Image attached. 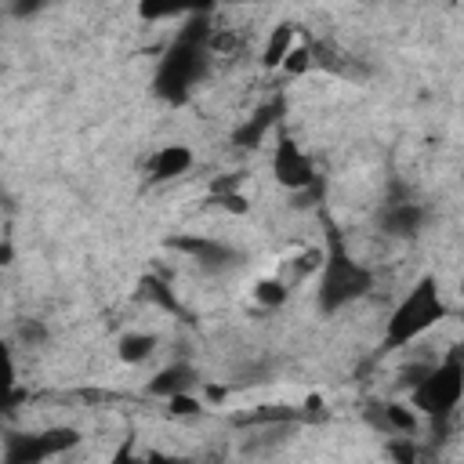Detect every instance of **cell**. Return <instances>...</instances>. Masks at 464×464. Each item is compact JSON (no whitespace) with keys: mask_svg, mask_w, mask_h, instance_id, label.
Segmentation results:
<instances>
[{"mask_svg":"<svg viewBox=\"0 0 464 464\" xmlns=\"http://www.w3.org/2000/svg\"><path fill=\"white\" fill-rule=\"evenodd\" d=\"M210 14H192L178 29V36L167 44V51L156 62L152 72V94L167 105H185L196 91V83L207 76V54H210Z\"/></svg>","mask_w":464,"mask_h":464,"instance_id":"6da1fadb","label":"cell"},{"mask_svg":"<svg viewBox=\"0 0 464 464\" xmlns=\"http://www.w3.org/2000/svg\"><path fill=\"white\" fill-rule=\"evenodd\" d=\"M370 290H373V268L362 265L348 250L337 225L326 221V250H323V265L315 268V308L323 315H337L348 304L362 301Z\"/></svg>","mask_w":464,"mask_h":464,"instance_id":"7a4b0ae2","label":"cell"},{"mask_svg":"<svg viewBox=\"0 0 464 464\" xmlns=\"http://www.w3.org/2000/svg\"><path fill=\"white\" fill-rule=\"evenodd\" d=\"M446 312H450V308H446V301H442V294H439V279H435L431 272L420 276V279L399 297V304L392 308V315H388V323H384V337H381V355L413 344V341L424 337L435 323H442Z\"/></svg>","mask_w":464,"mask_h":464,"instance_id":"3957f363","label":"cell"},{"mask_svg":"<svg viewBox=\"0 0 464 464\" xmlns=\"http://www.w3.org/2000/svg\"><path fill=\"white\" fill-rule=\"evenodd\" d=\"M406 395V402L420 417H428L431 424H446L464 399V341L450 344V352L439 362H431L428 373Z\"/></svg>","mask_w":464,"mask_h":464,"instance_id":"277c9868","label":"cell"},{"mask_svg":"<svg viewBox=\"0 0 464 464\" xmlns=\"http://www.w3.org/2000/svg\"><path fill=\"white\" fill-rule=\"evenodd\" d=\"M80 446V431L69 424L29 431V435H7L4 439V464H44L51 457H62Z\"/></svg>","mask_w":464,"mask_h":464,"instance_id":"5b68a950","label":"cell"},{"mask_svg":"<svg viewBox=\"0 0 464 464\" xmlns=\"http://www.w3.org/2000/svg\"><path fill=\"white\" fill-rule=\"evenodd\" d=\"M272 178L286 192H308V188H315V163H312V156L286 130H279L276 149H272Z\"/></svg>","mask_w":464,"mask_h":464,"instance_id":"8992f818","label":"cell"},{"mask_svg":"<svg viewBox=\"0 0 464 464\" xmlns=\"http://www.w3.org/2000/svg\"><path fill=\"white\" fill-rule=\"evenodd\" d=\"M377 228L392 239H417L420 228L428 225V207L417 203L413 196H392L377 207Z\"/></svg>","mask_w":464,"mask_h":464,"instance_id":"52a82bcc","label":"cell"},{"mask_svg":"<svg viewBox=\"0 0 464 464\" xmlns=\"http://www.w3.org/2000/svg\"><path fill=\"white\" fill-rule=\"evenodd\" d=\"M167 246L178 250V254H185V257H192L207 272H225V268H232V265L243 261V254L232 243H221V239H210V236H192V232L188 236H170Z\"/></svg>","mask_w":464,"mask_h":464,"instance_id":"ba28073f","label":"cell"},{"mask_svg":"<svg viewBox=\"0 0 464 464\" xmlns=\"http://www.w3.org/2000/svg\"><path fill=\"white\" fill-rule=\"evenodd\" d=\"M283 112H286V98H283V94H276V98L261 102V105H257V109H254V112H250V116L232 130V138H228V141H232L236 149H246V152H250V149H257V145L265 141V134H268L272 127H279V123H283Z\"/></svg>","mask_w":464,"mask_h":464,"instance_id":"9c48e42d","label":"cell"},{"mask_svg":"<svg viewBox=\"0 0 464 464\" xmlns=\"http://www.w3.org/2000/svg\"><path fill=\"white\" fill-rule=\"evenodd\" d=\"M196 388H199V370H196L192 362H185V359L167 362V366L156 370V377L145 384V392L156 395V399H174V395L196 392Z\"/></svg>","mask_w":464,"mask_h":464,"instance_id":"30bf717a","label":"cell"},{"mask_svg":"<svg viewBox=\"0 0 464 464\" xmlns=\"http://www.w3.org/2000/svg\"><path fill=\"white\" fill-rule=\"evenodd\" d=\"M192 163H196L192 149H188V145H181V141H170V145H160V149L149 156L145 170H149V178H152V181H174V178L188 174V167H192Z\"/></svg>","mask_w":464,"mask_h":464,"instance_id":"8fae6325","label":"cell"},{"mask_svg":"<svg viewBox=\"0 0 464 464\" xmlns=\"http://www.w3.org/2000/svg\"><path fill=\"white\" fill-rule=\"evenodd\" d=\"M366 420L384 435H413L417 431V410L410 402H373L366 410Z\"/></svg>","mask_w":464,"mask_h":464,"instance_id":"7c38bea8","label":"cell"},{"mask_svg":"<svg viewBox=\"0 0 464 464\" xmlns=\"http://www.w3.org/2000/svg\"><path fill=\"white\" fill-rule=\"evenodd\" d=\"M218 0H138V18L141 22H167V18H192V14H210Z\"/></svg>","mask_w":464,"mask_h":464,"instance_id":"4fadbf2b","label":"cell"},{"mask_svg":"<svg viewBox=\"0 0 464 464\" xmlns=\"http://www.w3.org/2000/svg\"><path fill=\"white\" fill-rule=\"evenodd\" d=\"M294 44H297V25H294V22H279V25L268 33V40H265L261 65H265V69H279L283 58L294 51Z\"/></svg>","mask_w":464,"mask_h":464,"instance_id":"5bb4252c","label":"cell"},{"mask_svg":"<svg viewBox=\"0 0 464 464\" xmlns=\"http://www.w3.org/2000/svg\"><path fill=\"white\" fill-rule=\"evenodd\" d=\"M152 352H156V334L127 330V334H120V337H116V359H120V362H127V366L145 362Z\"/></svg>","mask_w":464,"mask_h":464,"instance_id":"9a60e30c","label":"cell"},{"mask_svg":"<svg viewBox=\"0 0 464 464\" xmlns=\"http://www.w3.org/2000/svg\"><path fill=\"white\" fill-rule=\"evenodd\" d=\"M290 420H272V424H254V431L243 439V453H268V450H276V446H283L290 435Z\"/></svg>","mask_w":464,"mask_h":464,"instance_id":"2e32d148","label":"cell"},{"mask_svg":"<svg viewBox=\"0 0 464 464\" xmlns=\"http://www.w3.org/2000/svg\"><path fill=\"white\" fill-rule=\"evenodd\" d=\"M286 297H290V286H286L283 279H276V276L254 283V301H257L261 308H279Z\"/></svg>","mask_w":464,"mask_h":464,"instance_id":"e0dca14e","label":"cell"},{"mask_svg":"<svg viewBox=\"0 0 464 464\" xmlns=\"http://www.w3.org/2000/svg\"><path fill=\"white\" fill-rule=\"evenodd\" d=\"M138 294H141L145 301H156V304H163L167 312H178L174 290H167V283H163V279H156V276H145V279L138 283Z\"/></svg>","mask_w":464,"mask_h":464,"instance_id":"ac0fdd59","label":"cell"},{"mask_svg":"<svg viewBox=\"0 0 464 464\" xmlns=\"http://www.w3.org/2000/svg\"><path fill=\"white\" fill-rule=\"evenodd\" d=\"M14 337H18L25 348H40V344H47L51 330H47V323H44V319L29 315V319H22V323L14 326Z\"/></svg>","mask_w":464,"mask_h":464,"instance_id":"d6986e66","label":"cell"},{"mask_svg":"<svg viewBox=\"0 0 464 464\" xmlns=\"http://www.w3.org/2000/svg\"><path fill=\"white\" fill-rule=\"evenodd\" d=\"M210 203H218V207H221V210H228V214H246V210H250L246 196H243V192H236V185L210 188Z\"/></svg>","mask_w":464,"mask_h":464,"instance_id":"ffe728a7","label":"cell"},{"mask_svg":"<svg viewBox=\"0 0 464 464\" xmlns=\"http://www.w3.org/2000/svg\"><path fill=\"white\" fill-rule=\"evenodd\" d=\"M312 62H315V58H312V51H308L304 44H294V51L283 58V65H279V69H283L286 76H301V72H308V69H312Z\"/></svg>","mask_w":464,"mask_h":464,"instance_id":"44dd1931","label":"cell"},{"mask_svg":"<svg viewBox=\"0 0 464 464\" xmlns=\"http://www.w3.org/2000/svg\"><path fill=\"white\" fill-rule=\"evenodd\" d=\"M428 366H431V362H410V366H402V370H399V381H395V384H399L402 392H410V388H413V384H417V381H420V377L428 373Z\"/></svg>","mask_w":464,"mask_h":464,"instance_id":"7402d4cb","label":"cell"},{"mask_svg":"<svg viewBox=\"0 0 464 464\" xmlns=\"http://www.w3.org/2000/svg\"><path fill=\"white\" fill-rule=\"evenodd\" d=\"M167 402H170V413H178V417H188V413H199V410H203L192 392H181V395H174V399H167Z\"/></svg>","mask_w":464,"mask_h":464,"instance_id":"603a6c76","label":"cell"},{"mask_svg":"<svg viewBox=\"0 0 464 464\" xmlns=\"http://www.w3.org/2000/svg\"><path fill=\"white\" fill-rule=\"evenodd\" d=\"M47 4H51V0H11V14H14V18H33V14H40Z\"/></svg>","mask_w":464,"mask_h":464,"instance_id":"cb8c5ba5","label":"cell"},{"mask_svg":"<svg viewBox=\"0 0 464 464\" xmlns=\"http://www.w3.org/2000/svg\"><path fill=\"white\" fill-rule=\"evenodd\" d=\"M388 453L395 460H413V446H410V435H392L388 439Z\"/></svg>","mask_w":464,"mask_h":464,"instance_id":"d4e9b609","label":"cell"},{"mask_svg":"<svg viewBox=\"0 0 464 464\" xmlns=\"http://www.w3.org/2000/svg\"><path fill=\"white\" fill-rule=\"evenodd\" d=\"M11 257H14V250H11V239H4V246H0V261H4V265H11Z\"/></svg>","mask_w":464,"mask_h":464,"instance_id":"484cf974","label":"cell"},{"mask_svg":"<svg viewBox=\"0 0 464 464\" xmlns=\"http://www.w3.org/2000/svg\"><path fill=\"white\" fill-rule=\"evenodd\" d=\"M460 294H464V283H460Z\"/></svg>","mask_w":464,"mask_h":464,"instance_id":"4316f807","label":"cell"}]
</instances>
